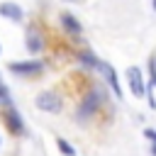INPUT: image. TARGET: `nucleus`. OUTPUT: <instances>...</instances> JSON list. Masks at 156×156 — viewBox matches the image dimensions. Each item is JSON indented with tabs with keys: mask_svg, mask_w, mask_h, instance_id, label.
Wrapping results in <instances>:
<instances>
[{
	"mask_svg": "<svg viewBox=\"0 0 156 156\" xmlns=\"http://www.w3.org/2000/svg\"><path fill=\"white\" fill-rule=\"evenodd\" d=\"M100 93L98 90H93L90 95H85V100H83V105H80V110H78V117L80 119H88V117H93L95 115V110L100 107Z\"/></svg>",
	"mask_w": 156,
	"mask_h": 156,
	"instance_id": "4",
	"label": "nucleus"
},
{
	"mask_svg": "<svg viewBox=\"0 0 156 156\" xmlns=\"http://www.w3.org/2000/svg\"><path fill=\"white\" fill-rule=\"evenodd\" d=\"M0 51H2V46H0Z\"/></svg>",
	"mask_w": 156,
	"mask_h": 156,
	"instance_id": "17",
	"label": "nucleus"
},
{
	"mask_svg": "<svg viewBox=\"0 0 156 156\" xmlns=\"http://www.w3.org/2000/svg\"><path fill=\"white\" fill-rule=\"evenodd\" d=\"M127 83H129V90H132L134 98H144L146 95V83H144V76H141L139 66H129L127 68Z\"/></svg>",
	"mask_w": 156,
	"mask_h": 156,
	"instance_id": "2",
	"label": "nucleus"
},
{
	"mask_svg": "<svg viewBox=\"0 0 156 156\" xmlns=\"http://www.w3.org/2000/svg\"><path fill=\"white\" fill-rule=\"evenodd\" d=\"M56 146H58V151H61L63 156H76V149H73L63 136H58V139H56Z\"/></svg>",
	"mask_w": 156,
	"mask_h": 156,
	"instance_id": "10",
	"label": "nucleus"
},
{
	"mask_svg": "<svg viewBox=\"0 0 156 156\" xmlns=\"http://www.w3.org/2000/svg\"><path fill=\"white\" fill-rule=\"evenodd\" d=\"M0 15L5 20H10V22H20L24 17V10L20 5H15V2H0Z\"/></svg>",
	"mask_w": 156,
	"mask_h": 156,
	"instance_id": "6",
	"label": "nucleus"
},
{
	"mask_svg": "<svg viewBox=\"0 0 156 156\" xmlns=\"http://www.w3.org/2000/svg\"><path fill=\"white\" fill-rule=\"evenodd\" d=\"M154 10H156V0H154Z\"/></svg>",
	"mask_w": 156,
	"mask_h": 156,
	"instance_id": "15",
	"label": "nucleus"
},
{
	"mask_svg": "<svg viewBox=\"0 0 156 156\" xmlns=\"http://www.w3.org/2000/svg\"><path fill=\"white\" fill-rule=\"evenodd\" d=\"M144 136H146L151 144H156V129H144Z\"/></svg>",
	"mask_w": 156,
	"mask_h": 156,
	"instance_id": "12",
	"label": "nucleus"
},
{
	"mask_svg": "<svg viewBox=\"0 0 156 156\" xmlns=\"http://www.w3.org/2000/svg\"><path fill=\"white\" fill-rule=\"evenodd\" d=\"M7 100H10V98H7V90L0 85V102H7Z\"/></svg>",
	"mask_w": 156,
	"mask_h": 156,
	"instance_id": "13",
	"label": "nucleus"
},
{
	"mask_svg": "<svg viewBox=\"0 0 156 156\" xmlns=\"http://www.w3.org/2000/svg\"><path fill=\"white\" fill-rule=\"evenodd\" d=\"M61 24H63V29H66L68 34H73V37H78V34L83 32L80 22H78L73 15H68V12H63V15H61Z\"/></svg>",
	"mask_w": 156,
	"mask_h": 156,
	"instance_id": "7",
	"label": "nucleus"
},
{
	"mask_svg": "<svg viewBox=\"0 0 156 156\" xmlns=\"http://www.w3.org/2000/svg\"><path fill=\"white\" fill-rule=\"evenodd\" d=\"M5 122H7V127H10V132H12V134H17V136H20V134H24V122H22V117H20V112H17V110H12V107H10V110L5 112Z\"/></svg>",
	"mask_w": 156,
	"mask_h": 156,
	"instance_id": "5",
	"label": "nucleus"
},
{
	"mask_svg": "<svg viewBox=\"0 0 156 156\" xmlns=\"http://www.w3.org/2000/svg\"><path fill=\"white\" fill-rule=\"evenodd\" d=\"M102 71H105L107 83H110V88L115 90V95H117V98H122V88H119V83H117V73H115V68H112L110 63H102Z\"/></svg>",
	"mask_w": 156,
	"mask_h": 156,
	"instance_id": "9",
	"label": "nucleus"
},
{
	"mask_svg": "<svg viewBox=\"0 0 156 156\" xmlns=\"http://www.w3.org/2000/svg\"><path fill=\"white\" fill-rule=\"evenodd\" d=\"M37 107L39 110H44V112H51V115H56V112H61V98L56 95V93H39L37 95Z\"/></svg>",
	"mask_w": 156,
	"mask_h": 156,
	"instance_id": "3",
	"label": "nucleus"
},
{
	"mask_svg": "<svg viewBox=\"0 0 156 156\" xmlns=\"http://www.w3.org/2000/svg\"><path fill=\"white\" fill-rule=\"evenodd\" d=\"M15 76H20V78H34V76H39L41 71H44V63L41 61H15V63H10L7 66Z\"/></svg>",
	"mask_w": 156,
	"mask_h": 156,
	"instance_id": "1",
	"label": "nucleus"
},
{
	"mask_svg": "<svg viewBox=\"0 0 156 156\" xmlns=\"http://www.w3.org/2000/svg\"><path fill=\"white\" fill-rule=\"evenodd\" d=\"M151 156H156V144H154V146H151Z\"/></svg>",
	"mask_w": 156,
	"mask_h": 156,
	"instance_id": "14",
	"label": "nucleus"
},
{
	"mask_svg": "<svg viewBox=\"0 0 156 156\" xmlns=\"http://www.w3.org/2000/svg\"><path fill=\"white\" fill-rule=\"evenodd\" d=\"M149 76H151V88H156V56L149 58Z\"/></svg>",
	"mask_w": 156,
	"mask_h": 156,
	"instance_id": "11",
	"label": "nucleus"
},
{
	"mask_svg": "<svg viewBox=\"0 0 156 156\" xmlns=\"http://www.w3.org/2000/svg\"><path fill=\"white\" fill-rule=\"evenodd\" d=\"M66 2H76V0H66Z\"/></svg>",
	"mask_w": 156,
	"mask_h": 156,
	"instance_id": "16",
	"label": "nucleus"
},
{
	"mask_svg": "<svg viewBox=\"0 0 156 156\" xmlns=\"http://www.w3.org/2000/svg\"><path fill=\"white\" fill-rule=\"evenodd\" d=\"M41 46H44L41 34H39L37 29H29V34H27V49H29V54H39Z\"/></svg>",
	"mask_w": 156,
	"mask_h": 156,
	"instance_id": "8",
	"label": "nucleus"
}]
</instances>
